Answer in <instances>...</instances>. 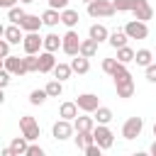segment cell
I'll list each match as a JSON object with an SVG mask.
<instances>
[{
    "instance_id": "8",
    "label": "cell",
    "mask_w": 156,
    "mask_h": 156,
    "mask_svg": "<svg viewBox=\"0 0 156 156\" xmlns=\"http://www.w3.org/2000/svg\"><path fill=\"white\" fill-rule=\"evenodd\" d=\"M2 66H5L12 76H27V73H29L24 58H20V56H7V58H2Z\"/></svg>"
},
{
    "instance_id": "6",
    "label": "cell",
    "mask_w": 156,
    "mask_h": 156,
    "mask_svg": "<svg viewBox=\"0 0 156 156\" xmlns=\"http://www.w3.org/2000/svg\"><path fill=\"white\" fill-rule=\"evenodd\" d=\"M93 134H95V144H100L102 149H110L115 144V134H112V129L107 124H98L93 129Z\"/></svg>"
},
{
    "instance_id": "14",
    "label": "cell",
    "mask_w": 156,
    "mask_h": 156,
    "mask_svg": "<svg viewBox=\"0 0 156 156\" xmlns=\"http://www.w3.org/2000/svg\"><path fill=\"white\" fill-rule=\"evenodd\" d=\"M132 12H134V17H136V20H141V22H146V20H151V17H154V7L149 5V0H139V5H136Z\"/></svg>"
},
{
    "instance_id": "12",
    "label": "cell",
    "mask_w": 156,
    "mask_h": 156,
    "mask_svg": "<svg viewBox=\"0 0 156 156\" xmlns=\"http://www.w3.org/2000/svg\"><path fill=\"white\" fill-rule=\"evenodd\" d=\"M115 88H117V98H124V100L132 98L134 95V80H132V76L115 80Z\"/></svg>"
},
{
    "instance_id": "41",
    "label": "cell",
    "mask_w": 156,
    "mask_h": 156,
    "mask_svg": "<svg viewBox=\"0 0 156 156\" xmlns=\"http://www.w3.org/2000/svg\"><path fill=\"white\" fill-rule=\"evenodd\" d=\"M0 56H2V58H7V56H10V41H7V39H2V41H0Z\"/></svg>"
},
{
    "instance_id": "16",
    "label": "cell",
    "mask_w": 156,
    "mask_h": 156,
    "mask_svg": "<svg viewBox=\"0 0 156 156\" xmlns=\"http://www.w3.org/2000/svg\"><path fill=\"white\" fill-rule=\"evenodd\" d=\"M78 102H61V107H58V117H63V119H76L78 117Z\"/></svg>"
},
{
    "instance_id": "45",
    "label": "cell",
    "mask_w": 156,
    "mask_h": 156,
    "mask_svg": "<svg viewBox=\"0 0 156 156\" xmlns=\"http://www.w3.org/2000/svg\"><path fill=\"white\" fill-rule=\"evenodd\" d=\"M20 2H24V5H29V2H34V0H20Z\"/></svg>"
},
{
    "instance_id": "26",
    "label": "cell",
    "mask_w": 156,
    "mask_h": 156,
    "mask_svg": "<svg viewBox=\"0 0 156 156\" xmlns=\"http://www.w3.org/2000/svg\"><path fill=\"white\" fill-rule=\"evenodd\" d=\"M88 34H90L95 41H105V39H110V32H107V27H105V24H93Z\"/></svg>"
},
{
    "instance_id": "38",
    "label": "cell",
    "mask_w": 156,
    "mask_h": 156,
    "mask_svg": "<svg viewBox=\"0 0 156 156\" xmlns=\"http://www.w3.org/2000/svg\"><path fill=\"white\" fill-rule=\"evenodd\" d=\"M24 156H44V149L41 146H37V144H29V149H27V154Z\"/></svg>"
},
{
    "instance_id": "10",
    "label": "cell",
    "mask_w": 156,
    "mask_h": 156,
    "mask_svg": "<svg viewBox=\"0 0 156 156\" xmlns=\"http://www.w3.org/2000/svg\"><path fill=\"white\" fill-rule=\"evenodd\" d=\"M76 132V127L71 124V119H58L56 124H54V129H51V134H54V139H58V141H63V139H68L71 134Z\"/></svg>"
},
{
    "instance_id": "21",
    "label": "cell",
    "mask_w": 156,
    "mask_h": 156,
    "mask_svg": "<svg viewBox=\"0 0 156 156\" xmlns=\"http://www.w3.org/2000/svg\"><path fill=\"white\" fill-rule=\"evenodd\" d=\"M127 39H129V34H127L124 29H117V32H112V34H110V39H107V41H110V46H112V49H119V46H127Z\"/></svg>"
},
{
    "instance_id": "37",
    "label": "cell",
    "mask_w": 156,
    "mask_h": 156,
    "mask_svg": "<svg viewBox=\"0 0 156 156\" xmlns=\"http://www.w3.org/2000/svg\"><path fill=\"white\" fill-rule=\"evenodd\" d=\"M10 76H12V73H10L7 68L0 71V88H7V85H10Z\"/></svg>"
},
{
    "instance_id": "17",
    "label": "cell",
    "mask_w": 156,
    "mask_h": 156,
    "mask_svg": "<svg viewBox=\"0 0 156 156\" xmlns=\"http://www.w3.org/2000/svg\"><path fill=\"white\" fill-rule=\"evenodd\" d=\"M10 149L15 151V156H24L27 154V149H29V139L22 134V136H15L12 141H10Z\"/></svg>"
},
{
    "instance_id": "22",
    "label": "cell",
    "mask_w": 156,
    "mask_h": 156,
    "mask_svg": "<svg viewBox=\"0 0 156 156\" xmlns=\"http://www.w3.org/2000/svg\"><path fill=\"white\" fill-rule=\"evenodd\" d=\"M61 46H63V37H58V34H54V32L44 37V49H46V51H58Z\"/></svg>"
},
{
    "instance_id": "35",
    "label": "cell",
    "mask_w": 156,
    "mask_h": 156,
    "mask_svg": "<svg viewBox=\"0 0 156 156\" xmlns=\"http://www.w3.org/2000/svg\"><path fill=\"white\" fill-rule=\"evenodd\" d=\"M46 98H49L46 88H44V90H32V93H29V102H32V105H44Z\"/></svg>"
},
{
    "instance_id": "27",
    "label": "cell",
    "mask_w": 156,
    "mask_h": 156,
    "mask_svg": "<svg viewBox=\"0 0 156 156\" xmlns=\"http://www.w3.org/2000/svg\"><path fill=\"white\" fill-rule=\"evenodd\" d=\"M71 73H73L71 63H56V68H54V78H58V80H68Z\"/></svg>"
},
{
    "instance_id": "29",
    "label": "cell",
    "mask_w": 156,
    "mask_h": 156,
    "mask_svg": "<svg viewBox=\"0 0 156 156\" xmlns=\"http://www.w3.org/2000/svg\"><path fill=\"white\" fill-rule=\"evenodd\" d=\"M134 61H136V66H144V68H146V66L154 61V54H151L149 49H139L136 56H134Z\"/></svg>"
},
{
    "instance_id": "39",
    "label": "cell",
    "mask_w": 156,
    "mask_h": 156,
    "mask_svg": "<svg viewBox=\"0 0 156 156\" xmlns=\"http://www.w3.org/2000/svg\"><path fill=\"white\" fill-rule=\"evenodd\" d=\"M102 151H105V149H102L100 144H90V146L85 149V154H88V156H100Z\"/></svg>"
},
{
    "instance_id": "25",
    "label": "cell",
    "mask_w": 156,
    "mask_h": 156,
    "mask_svg": "<svg viewBox=\"0 0 156 156\" xmlns=\"http://www.w3.org/2000/svg\"><path fill=\"white\" fill-rule=\"evenodd\" d=\"M78 20H80V17H78V12H76V10H71V7L61 10V22H63L68 29H73V27L78 24Z\"/></svg>"
},
{
    "instance_id": "13",
    "label": "cell",
    "mask_w": 156,
    "mask_h": 156,
    "mask_svg": "<svg viewBox=\"0 0 156 156\" xmlns=\"http://www.w3.org/2000/svg\"><path fill=\"white\" fill-rule=\"evenodd\" d=\"M54 68H56L54 51H46V49H44V54H39V73H49V71H54Z\"/></svg>"
},
{
    "instance_id": "24",
    "label": "cell",
    "mask_w": 156,
    "mask_h": 156,
    "mask_svg": "<svg viewBox=\"0 0 156 156\" xmlns=\"http://www.w3.org/2000/svg\"><path fill=\"white\" fill-rule=\"evenodd\" d=\"M41 20H44V24H46V27H56V24L61 22V10H56V7H49V10L41 15Z\"/></svg>"
},
{
    "instance_id": "18",
    "label": "cell",
    "mask_w": 156,
    "mask_h": 156,
    "mask_svg": "<svg viewBox=\"0 0 156 156\" xmlns=\"http://www.w3.org/2000/svg\"><path fill=\"white\" fill-rule=\"evenodd\" d=\"M71 68H73V73H88L90 71V61H88V56H83V54H78L73 61H71Z\"/></svg>"
},
{
    "instance_id": "47",
    "label": "cell",
    "mask_w": 156,
    "mask_h": 156,
    "mask_svg": "<svg viewBox=\"0 0 156 156\" xmlns=\"http://www.w3.org/2000/svg\"><path fill=\"white\" fill-rule=\"evenodd\" d=\"M83 2H93V0H83Z\"/></svg>"
},
{
    "instance_id": "4",
    "label": "cell",
    "mask_w": 156,
    "mask_h": 156,
    "mask_svg": "<svg viewBox=\"0 0 156 156\" xmlns=\"http://www.w3.org/2000/svg\"><path fill=\"white\" fill-rule=\"evenodd\" d=\"M141 129H144V119L141 117H129L124 124H122V136L124 139H136L139 134H141Z\"/></svg>"
},
{
    "instance_id": "31",
    "label": "cell",
    "mask_w": 156,
    "mask_h": 156,
    "mask_svg": "<svg viewBox=\"0 0 156 156\" xmlns=\"http://www.w3.org/2000/svg\"><path fill=\"white\" fill-rule=\"evenodd\" d=\"M134 56H136V51L129 49V46H119V49H117V61H122V63L134 61Z\"/></svg>"
},
{
    "instance_id": "30",
    "label": "cell",
    "mask_w": 156,
    "mask_h": 156,
    "mask_svg": "<svg viewBox=\"0 0 156 156\" xmlns=\"http://www.w3.org/2000/svg\"><path fill=\"white\" fill-rule=\"evenodd\" d=\"M46 93H49V98H58V95L63 93V80H58V78L49 80V83H46Z\"/></svg>"
},
{
    "instance_id": "11",
    "label": "cell",
    "mask_w": 156,
    "mask_h": 156,
    "mask_svg": "<svg viewBox=\"0 0 156 156\" xmlns=\"http://www.w3.org/2000/svg\"><path fill=\"white\" fill-rule=\"evenodd\" d=\"M24 29L20 27V24H15V22H10L7 27H2V37L10 41V44H20L22 39H24V34H22Z\"/></svg>"
},
{
    "instance_id": "40",
    "label": "cell",
    "mask_w": 156,
    "mask_h": 156,
    "mask_svg": "<svg viewBox=\"0 0 156 156\" xmlns=\"http://www.w3.org/2000/svg\"><path fill=\"white\" fill-rule=\"evenodd\" d=\"M146 80L149 83H156V63H149L146 66Z\"/></svg>"
},
{
    "instance_id": "5",
    "label": "cell",
    "mask_w": 156,
    "mask_h": 156,
    "mask_svg": "<svg viewBox=\"0 0 156 156\" xmlns=\"http://www.w3.org/2000/svg\"><path fill=\"white\" fill-rule=\"evenodd\" d=\"M124 32L129 34V39H146L149 37V27H146V22H141V20H132V22H127L124 24Z\"/></svg>"
},
{
    "instance_id": "44",
    "label": "cell",
    "mask_w": 156,
    "mask_h": 156,
    "mask_svg": "<svg viewBox=\"0 0 156 156\" xmlns=\"http://www.w3.org/2000/svg\"><path fill=\"white\" fill-rule=\"evenodd\" d=\"M151 154L156 156V139H154V144H151Z\"/></svg>"
},
{
    "instance_id": "7",
    "label": "cell",
    "mask_w": 156,
    "mask_h": 156,
    "mask_svg": "<svg viewBox=\"0 0 156 156\" xmlns=\"http://www.w3.org/2000/svg\"><path fill=\"white\" fill-rule=\"evenodd\" d=\"M24 54H39V49L44 46V37H39V32H27L22 39Z\"/></svg>"
},
{
    "instance_id": "34",
    "label": "cell",
    "mask_w": 156,
    "mask_h": 156,
    "mask_svg": "<svg viewBox=\"0 0 156 156\" xmlns=\"http://www.w3.org/2000/svg\"><path fill=\"white\" fill-rule=\"evenodd\" d=\"M24 63H27V71L29 73H39V56L37 54H27L24 56Z\"/></svg>"
},
{
    "instance_id": "23",
    "label": "cell",
    "mask_w": 156,
    "mask_h": 156,
    "mask_svg": "<svg viewBox=\"0 0 156 156\" xmlns=\"http://www.w3.org/2000/svg\"><path fill=\"white\" fill-rule=\"evenodd\" d=\"M98 44H100V41H95L93 37L83 39V41H80V54H83V56H88V58H93V56L98 54Z\"/></svg>"
},
{
    "instance_id": "9",
    "label": "cell",
    "mask_w": 156,
    "mask_h": 156,
    "mask_svg": "<svg viewBox=\"0 0 156 156\" xmlns=\"http://www.w3.org/2000/svg\"><path fill=\"white\" fill-rule=\"evenodd\" d=\"M76 102H78L80 112H95V110L100 107V98L93 95V93H83V95H78Z\"/></svg>"
},
{
    "instance_id": "19",
    "label": "cell",
    "mask_w": 156,
    "mask_h": 156,
    "mask_svg": "<svg viewBox=\"0 0 156 156\" xmlns=\"http://www.w3.org/2000/svg\"><path fill=\"white\" fill-rule=\"evenodd\" d=\"M73 127H76V132H93L95 129V117H76L73 119Z\"/></svg>"
},
{
    "instance_id": "43",
    "label": "cell",
    "mask_w": 156,
    "mask_h": 156,
    "mask_svg": "<svg viewBox=\"0 0 156 156\" xmlns=\"http://www.w3.org/2000/svg\"><path fill=\"white\" fill-rule=\"evenodd\" d=\"M15 2H17V0H0V7L10 10V7H15Z\"/></svg>"
},
{
    "instance_id": "3",
    "label": "cell",
    "mask_w": 156,
    "mask_h": 156,
    "mask_svg": "<svg viewBox=\"0 0 156 156\" xmlns=\"http://www.w3.org/2000/svg\"><path fill=\"white\" fill-rule=\"evenodd\" d=\"M61 51L68 54V56H78V54H80V37H78L73 29H68V32L63 34V46H61Z\"/></svg>"
},
{
    "instance_id": "20",
    "label": "cell",
    "mask_w": 156,
    "mask_h": 156,
    "mask_svg": "<svg viewBox=\"0 0 156 156\" xmlns=\"http://www.w3.org/2000/svg\"><path fill=\"white\" fill-rule=\"evenodd\" d=\"M90 144H95V134L93 132H76V146L80 151H85Z\"/></svg>"
},
{
    "instance_id": "36",
    "label": "cell",
    "mask_w": 156,
    "mask_h": 156,
    "mask_svg": "<svg viewBox=\"0 0 156 156\" xmlns=\"http://www.w3.org/2000/svg\"><path fill=\"white\" fill-rule=\"evenodd\" d=\"M117 66H119V61H117V58H105V61H102V71H105V73H110V76L117 71Z\"/></svg>"
},
{
    "instance_id": "2",
    "label": "cell",
    "mask_w": 156,
    "mask_h": 156,
    "mask_svg": "<svg viewBox=\"0 0 156 156\" xmlns=\"http://www.w3.org/2000/svg\"><path fill=\"white\" fill-rule=\"evenodd\" d=\"M20 129H22V134H24L29 141H37V139L41 136V129H39V124H37V119H34L32 115H22V117H20Z\"/></svg>"
},
{
    "instance_id": "42",
    "label": "cell",
    "mask_w": 156,
    "mask_h": 156,
    "mask_svg": "<svg viewBox=\"0 0 156 156\" xmlns=\"http://www.w3.org/2000/svg\"><path fill=\"white\" fill-rule=\"evenodd\" d=\"M49 7H56V10H66V7H68V0H49Z\"/></svg>"
},
{
    "instance_id": "1",
    "label": "cell",
    "mask_w": 156,
    "mask_h": 156,
    "mask_svg": "<svg viewBox=\"0 0 156 156\" xmlns=\"http://www.w3.org/2000/svg\"><path fill=\"white\" fill-rule=\"evenodd\" d=\"M117 10H115V2L112 0H93L88 2V15L90 17H112Z\"/></svg>"
},
{
    "instance_id": "46",
    "label": "cell",
    "mask_w": 156,
    "mask_h": 156,
    "mask_svg": "<svg viewBox=\"0 0 156 156\" xmlns=\"http://www.w3.org/2000/svg\"><path fill=\"white\" fill-rule=\"evenodd\" d=\"M154 136H156V122H154Z\"/></svg>"
},
{
    "instance_id": "28",
    "label": "cell",
    "mask_w": 156,
    "mask_h": 156,
    "mask_svg": "<svg viewBox=\"0 0 156 156\" xmlns=\"http://www.w3.org/2000/svg\"><path fill=\"white\" fill-rule=\"evenodd\" d=\"M95 122H98V124H110V122H112V110L100 105V107L95 110Z\"/></svg>"
},
{
    "instance_id": "32",
    "label": "cell",
    "mask_w": 156,
    "mask_h": 156,
    "mask_svg": "<svg viewBox=\"0 0 156 156\" xmlns=\"http://www.w3.org/2000/svg\"><path fill=\"white\" fill-rule=\"evenodd\" d=\"M24 17H27V12H24L22 7H10V10H7V20L15 22V24H22Z\"/></svg>"
},
{
    "instance_id": "15",
    "label": "cell",
    "mask_w": 156,
    "mask_h": 156,
    "mask_svg": "<svg viewBox=\"0 0 156 156\" xmlns=\"http://www.w3.org/2000/svg\"><path fill=\"white\" fill-rule=\"evenodd\" d=\"M41 24H44V20H41L39 15H27V17L22 20V24H20V27H22L24 32H39V27H41Z\"/></svg>"
},
{
    "instance_id": "33",
    "label": "cell",
    "mask_w": 156,
    "mask_h": 156,
    "mask_svg": "<svg viewBox=\"0 0 156 156\" xmlns=\"http://www.w3.org/2000/svg\"><path fill=\"white\" fill-rule=\"evenodd\" d=\"M112 2H115L117 12H127V10H134L139 5V0H112Z\"/></svg>"
}]
</instances>
